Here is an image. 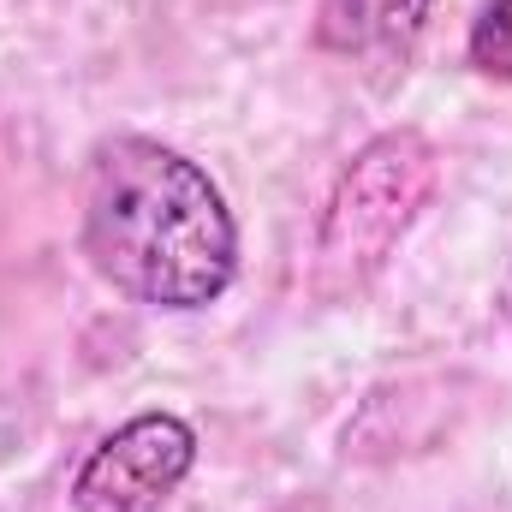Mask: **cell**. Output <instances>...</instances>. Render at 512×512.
Instances as JSON below:
<instances>
[{"mask_svg":"<svg viewBox=\"0 0 512 512\" xmlns=\"http://www.w3.org/2000/svg\"><path fill=\"white\" fill-rule=\"evenodd\" d=\"M78 203L90 268L131 304L209 310L239 274V221L221 185L161 137H102Z\"/></svg>","mask_w":512,"mask_h":512,"instance_id":"cell-1","label":"cell"},{"mask_svg":"<svg viewBox=\"0 0 512 512\" xmlns=\"http://www.w3.org/2000/svg\"><path fill=\"white\" fill-rule=\"evenodd\" d=\"M435 143L423 131L399 126L370 137L346 173L334 179L322 221H316V268L310 286L322 298H352L364 292L387 268V256L399 251V239L411 233V221L423 215V203L435 197Z\"/></svg>","mask_w":512,"mask_h":512,"instance_id":"cell-2","label":"cell"},{"mask_svg":"<svg viewBox=\"0 0 512 512\" xmlns=\"http://www.w3.org/2000/svg\"><path fill=\"white\" fill-rule=\"evenodd\" d=\"M197 465V429L173 411H143L102 435L72 477V512H161Z\"/></svg>","mask_w":512,"mask_h":512,"instance_id":"cell-3","label":"cell"},{"mask_svg":"<svg viewBox=\"0 0 512 512\" xmlns=\"http://www.w3.org/2000/svg\"><path fill=\"white\" fill-rule=\"evenodd\" d=\"M429 0H316V48L346 60H393L417 42Z\"/></svg>","mask_w":512,"mask_h":512,"instance_id":"cell-4","label":"cell"},{"mask_svg":"<svg viewBox=\"0 0 512 512\" xmlns=\"http://www.w3.org/2000/svg\"><path fill=\"white\" fill-rule=\"evenodd\" d=\"M471 66L495 84H512V0H489L471 24V42H465Z\"/></svg>","mask_w":512,"mask_h":512,"instance_id":"cell-5","label":"cell"}]
</instances>
